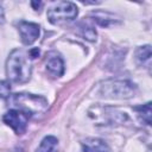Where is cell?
<instances>
[{
    "mask_svg": "<svg viewBox=\"0 0 152 152\" xmlns=\"http://www.w3.org/2000/svg\"><path fill=\"white\" fill-rule=\"evenodd\" d=\"M20 38L24 44L31 45L39 37V25L30 21H20L18 24Z\"/></svg>",
    "mask_w": 152,
    "mask_h": 152,
    "instance_id": "8992f818",
    "label": "cell"
},
{
    "mask_svg": "<svg viewBox=\"0 0 152 152\" xmlns=\"http://www.w3.org/2000/svg\"><path fill=\"white\" fill-rule=\"evenodd\" d=\"M12 102L19 108V110H23L26 114H39L45 112V109L48 108L46 99L28 93L15 94L12 97Z\"/></svg>",
    "mask_w": 152,
    "mask_h": 152,
    "instance_id": "7a4b0ae2",
    "label": "cell"
},
{
    "mask_svg": "<svg viewBox=\"0 0 152 152\" xmlns=\"http://www.w3.org/2000/svg\"><path fill=\"white\" fill-rule=\"evenodd\" d=\"M81 34L84 37V39L90 42H94L96 39V31L90 25H87L84 23L81 24Z\"/></svg>",
    "mask_w": 152,
    "mask_h": 152,
    "instance_id": "8fae6325",
    "label": "cell"
},
{
    "mask_svg": "<svg viewBox=\"0 0 152 152\" xmlns=\"http://www.w3.org/2000/svg\"><path fill=\"white\" fill-rule=\"evenodd\" d=\"M5 21V14H4V8L2 6L0 5V23H4Z\"/></svg>",
    "mask_w": 152,
    "mask_h": 152,
    "instance_id": "5bb4252c",
    "label": "cell"
},
{
    "mask_svg": "<svg viewBox=\"0 0 152 152\" xmlns=\"http://www.w3.org/2000/svg\"><path fill=\"white\" fill-rule=\"evenodd\" d=\"M31 5H32V6L34 7V10H38L39 7H42V6H43V4H42L40 1H39V2H36V1H32V2H31Z\"/></svg>",
    "mask_w": 152,
    "mask_h": 152,
    "instance_id": "9a60e30c",
    "label": "cell"
},
{
    "mask_svg": "<svg viewBox=\"0 0 152 152\" xmlns=\"http://www.w3.org/2000/svg\"><path fill=\"white\" fill-rule=\"evenodd\" d=\"M11 93V84L8 81H0V97L6 99L10 96Z\"/></svg>",
    "mask_w": 152,
    "mask_h": 152,
    "instance_id": "4fadbf2b",
    "label": "cell"
},
{
    "mask_svg": "<svg viewBox=\"0 0 152 152\" xmlns=\"http://www.w3.org/2000/svg\"><path fill=\"white\" fill-rule=\"evenodd\" d=\"M32 71L31 56L23 50H13L6 62V75L13 83H25L30 80Z\"/></svg>",
    "mask_w": 152,
    "mask_h": 152,
    "instance_id": "6da1fadb",
    "label": "cell"
},
{
    "mask_svg": "<svg viewBox=\"0 0 152 152\" xmlns=\"http://www.w3.org/2000/svg\"><path fill=\"white\" fill-rule=\"evenodd\" d=\"M137 88L128 81H108L101 86V94L109 99H128L132 97Z\"/></svg>",
    "mask_w": 152,
    "mask_h": 152,
    "instance_id": "277c9868",
    "label": "cell"
},
{
    "mask_svg": "<svg viewBox=\"0 0 152 152\" xmlns=\"http://www.w3.org/2000/svg\"><path fill=\"white\" fill-rule=\"evenodd\" d=\"M150 58H151V48H150V45L141 46V48L138 49V51H137V59L140 63L150 62Z\"/></svg>",
    "mask_w": 152,
    "mask_h": 152,
    "instance_id": "7c38bea8",
    "label": "cell"
},
{
    "mask_svg": "<svg viewBox=\"0 0 152 152\" xmlns=\"http://www.w3.org/2000/svg\"><path fill=\"white\" fill-rule=\"evenodd\" d=\"M4 122L10 126L17 134H23L26 131L28 115L19 109H11L4 115Z\"/></svg>",
    "mask_w": 152,
    "mask_h": 152,
    "instance_id": "5b68a950",
    "label": "cell"
},
{
    "mask_svg": "<svg viewBox=\"0 0 152 152\" xmlns=\"http://www.w3.org/2000/svg\"><path fill=\"white\" fill-rule=\"evenodd\" d=\"M77 7L70 1H58L52 4L48 10V19L53 25L71 21L77 17Z\"/></svg>",
    "mask_w": 152,
    "mask_h": 152,
    "instance_id": "3957f363",
    "label": "cell"
},
{
    "mask_svg": "<svg viewBox=\"0 0 152 152\" xmlns=\"http://www.w3.org/2000/svg\"><path fill=\"white\" fill-rule=\"evenodd\" d=\"M83 152H110L109 146L99 138H88L82 142Z\"/></svg>",
    "mask_w": 152,
    "mask_h": 152,
    "instance_id": "ba28073f",
    "label": "cell"
},
{
    "mask_svg": "<svg viewBox=\"0 0 152 152\" xmlns=\"http://www.w3.org/2000/svg\"><path fill=\"white\" fill-rule=\"evenodd\" d=\"M57 144H58L57 138H55L52 135H48L42 140V142L38 146L36 152H56Z\"/></svg>",
    "mask_w": 152,
    "mask_h": 152,
    "instance_id": "9c48e42d",
    "label": "cell"
},
{
    "mask_svg": "<svg viewBox=\"0 0 152 152\" xmlns=\"http://www.w3.org/2000/svg\"><path fill=\"white\" fill-rule=\"evenodd\" d=\"M135 110L138 112V115L142 118V121H145L147 125L151 124V103L147 102L146 104H142L140 107H137Z\"/></svg>",
    "mask_w": 152,
    "mask_h": 152,
    "instance_id": "30bf717a",
    "label": "cell"
},
{
    "mask_svg": "<svg viewBox=\"0 0 152 152\" xmlns=\"http://www.w3.org/2000/svg\"><path fill=\"white\" fill-rule=\"evenodd\" d=\"M45 68L49 74L55 77H59L64 72V62L57 52H49L45 57Z\"/></svg>",
    "mask_w": 152,
    "mask_h": 152,
    "instance_id": "52a82bcc",
    "label": "cell"
}]
</instances>
